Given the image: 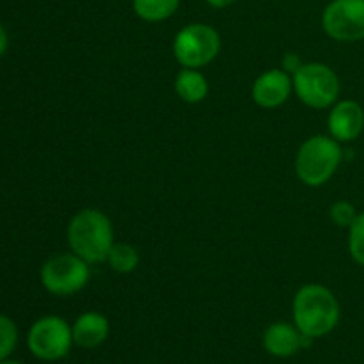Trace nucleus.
I'll return each mask as SVG.
<instances>
[{
	"label": "nucleus",
	"mask_w": 364,
	"mask_h": 364,
	"mask_svg": "<svg viewBox=\"0 0 364 364\" xmlns=\"http://www.w3.org/2000/svg\"><path fill=\"white\" fill-rule=\"evenodd\" d=\"M294 323L302 334L323 338L336 329L341 318V308L336 295L323 284H304L295 294L291 304Z\"/></svg>",
	"instance_id": "1"
},
{
	"label": "nucleus",
	"mask_w": 364,
	"mask_h": 364,
	"mask_svg": "<svg viewBox=\"0 0 364 364\" xmlns=\"http://www.w3.org/2000/svg\"><path fill=\"white\" fill-rule=\"evenodd\" d=\"M294 91L309 109H329L338 102L341 84L336 71L322 63L302 64L294 75Z\"/></svg>",
	"instance_id": "4"
},
{
	"label": "nucleus",
	"mask_w": 364,
	"mask_h": 364,
	"mask_svg": "<svg viewBox=\"0 0 364 364\" xmlns=\"http://www.w3.org/2000/svg\"><path fill=\"white\" fill-rule=\"evenodd\" d=\"M322 27L329 38L341 43L364 39V0H333L322 14Z\"/></svg>",
	"instance_id": "8"
},
{
	"label": "nucleus",
	"mask_w": 364,
	"mask_h": 364,
	"mask_svg": "<svg viewBox=\"0 0 364 364\" xmlns=\"http://www.w3.org/2000/svg\"><path fill=\"white\" fill-rule=\"evenodd\" d=\"M220 52V36L212 25L188 23L178 31L173 53L183 68H199L212 63Z\"/></svg>",
	"instance_id": "7"
},
{
	"label": "nucleus",
	"mask_w": 364,
	"mask_h": 364,
	"mask_svg": "<svg viewBox=\"0 0 364 364\" xmlns=\"http://www.w3.org/2000/svg\"><path fill=\"white\" fill-rule=\"evenodd\" d=\"M174 91L185 103H201L208 96L210 85L201 71L196 68H183L174 78Z\"/></svg>",
	"instance_id": "13"
},
{
	"label": "nucleus",
	"mask_w": 364,
	"mask_h": 364,
	"mask_svg": "<svg viewBox=\"0 0 364 364\" xmlns=\"http://www.w3.org/2000/svg\"><path fill=\"white\" fill-rule=\"evenodd\" d=\"M181 0H132L134 13L141 20L159 23L173 16L180 7Z\"/></svg>",
	"instance_id": "14"
},
{
	"label": "nucleus",
	"mask_w": 364,
	"mask_h": 364,
	"mask_svg": "<svg viewBox=\"0 0 364 364\" xmlns=\"http://www.w3.org/2000/svg\"><path fill=\"white\" fill-rule=\"evenodd\" d=\"M331 220L336 224L338 228H350L352 223L355 220V217L359 215L358 208L352 205L350 201H336L329 210Z\"/></svg>",
	"instance_id": "18"
},
{
	"label": "nucleus",
	"mask_w": 364,
	"mask_h": 364,
	"mask_svg": "<svg viewBox=\"0 0 364 364\" xmlns=\"http://www.w3.org/2000/svg\"><path fill=\"white\" fill-rule=\"evenodd\" d=\"M341 160V142L331 135H313L299 148L295 156V173L308 187H322L334 176Z\"/></svg>",
	"instance_id": "3"
},
{
	"label": "nucleus",
	"mask_w": 364,
	"mask_h": 364,
	"mask_svg": "<svg viewBox=\"0 0 364 364\" xmlns=\"http://www.w3.org/2000/svg\"><path fill=\"white\" fill-rule=\"evenodd\" d=\"M302 333L295 323L276 322L269 326L263 333V348L274 358H291L301 348Z\"/></svg>",
	"instance_id": "12"
},
{
	"label": "nucleus",
	"mask_w": 364,
	"mask_h": 364,
	"mask_svg": "<svg viewBox=\"0 0 364 364\" xmlns=\"http://www.w3.org/2000/svg\"><path fill=\"white\" fill-rule=\"evenodd\" d=\"M73 343L80 348H98L105 343L110 333V323L105 315L98 311H85L71 326Z\"/></svg>",
	"instance_id": "11"
},
{
	"label": "nucleus",
	"mask_w": 364,
	"mask_h": 364,
	"mask_svg": "<svg viewBox=\"0 0 364 364\" xmlns=\"http://www.w3.org/2000/svg\"><path fill=\"white\" fill-rule=\"evenodd\" d=\"M7 45H9V36H7L6 27H4V25L0 23V57H2L4 53H6Z\"/></svg>",
	"instance_id": "20"
},
{
	"label": "nucleus",
	"mask_w": 364,
	"mask_h": 364,
	"mask_svg": "<svg viewBox=\"0 0 364 364\" xmlns=\"http://www.w3.org/2000/svg\"><path fill=\"white\" fill-rule=\"evenodd\" d=\"M294 91V78L284 70H269L252 84V100L262 109H277L288 102Z\"/></svg>",
	"instance_id": "9"
},
{
	"label": "nucleus",
	"mask_w": 364,
	"mask_h": 364,
	"mask_svg": "<svg viewBox=\"0 0 364 364\" xmlns=\"http://www.w3.org/2000/svg\"><path fill=\"white\" fill-rule=\"evenodd\" d=\"M210 7H215V9H224V7H230L231 4H235L237 0H205Z\"/></svg>",
	"instance_id": "21"
},
{
	"label": "nucleus",
	"mask_w": 364,
	"mask_h": 364,
	"mask_svg": "<svg viewBox=\"0 0 364 364\" xmlns=\"http://www.w3.org/2000/svg\"><path fill=\"white\" fill-rule=\"evenodd\" d=\"M68 244L71 252L89 265L107 262L110 249L116 244L112 220L96 208L80 210L68 224Z\"/></svg>",
	"instance_id": "2"
},
{
	"label": "nucleus",
	"mask_w": 364,
	"mask_h": 364,
	"mask_svg": "<svg viewBox=\"0 0 364 364\" xmlns=\"http://www.w3.org/2000/svg\"><path fill=\"white\" fill-rule=\"evenodd\" d=\"M139 262H141V256H139L137 249L130 244H123V242L114 244L107 256V263L117 274L134 272L139 267Z\"/></svg>",
	"instance_id": "15"
},
{
	"label": "nucleus",
	"mask_w": 364,
	"mask_h": 364,
	"mask_svg": "<svg viewBox=\"0 0 364 364\" xmlns=\"http://www.w3.org/2000/svg\"><path fill=\"white\" fill-rule=\"evenodd\" d=\"M348 252L358 265L364 267V212L348 228Z\"/></svg>",
	"instance_id": "16"
},
{
	"label": "nucleus",
	"mask_w": 364,
	"mask_h": 364,
	"mask_svg": "<svg viewBox=\"0 0 364 364\" xmlns=\"http://www.w3.org/2000/svg\"><path fill=\"white\" fill-rule=\"evenodd\" d=\"M0 364H25L21 361H14V359H6V361H2Z\"/></svg>",
	"instance_id": "22"
},
{
	"label": "nucleus",
	"mask_w": 364,
	"mask_h": 364,
	"mask_svg": "<svg viewBox=\"0 0 364 364\" xmlns=\"http://www.w3.org/2000/svg\"><path fill=\"white\" fill-rule=\"evenodd\" d=\"M18 345V327L9 316L0 315V363L11 358Z\"/></svg>",
	"instance_id": "17"
},
{
	"label": "nucleus",
	"mask_w": 364,
	"mask_h": 364,
	"mask_svg": "<svg viewBox=\"0 0 364 364\" xmlns=\"http://www.w3.org/2000/svg\"><path fill=\"white\" fill-rule=\"evenodd\" d=\"M43 288L55 297H71L87 287L91 279V269L85 259L75 252L52 256L43 263L39 270Z\"/></svg>",
	"instance_id": "5"
},
{
	"label": "nucleus",
	"mask_w": 364,
	"mask_h": 364,
	"mask_svg": "<svg viewBox=\"0 0 364 364\" xmlns=\"http://www.w3.org/2000/svg\"><path fill=\"white\" fill-rule=\"evenodd\" d=\"M329 135L338 142H352L364 130V110L354 100H340L327 117Z\"/></svg>",
	"instance_id": "10"
},
{
	"label": "nucleus",
	"mask_w": 364,
	"mask_h": 364,
	"mask_svg": "<svg viewBox=\"0 0 364 364\" xmlns=\"http://www.w3.org/2000/svg\"><path fill=\"white\" fill-rule=\"evenodd\" d=\"M302 66L301 59H299V55H295V53H287L283 59V68L284 71H288V73H295V71L299 70V68Z\"/></svg>",
	"instance_id": "19"
},
{
	"label": "nucleus",
	"mask_w": 364,
	"mask_h": 364,
	"mask_svg": "<svg viewBox=\"0 0 364 364\" xmlns=\"http://www.w3.org/2000/svg\"><path fill=\"white\" fill-rule=\"evenodd\" d=\"M73 331L64 318L46 315L36 320L27 334V347L36 359L52 363L64 359L73 347Z\"/></svg>",
	"instance_id": "6"
}]
</instances>
